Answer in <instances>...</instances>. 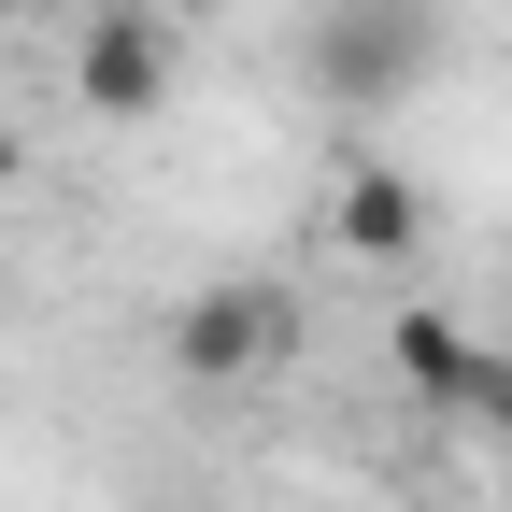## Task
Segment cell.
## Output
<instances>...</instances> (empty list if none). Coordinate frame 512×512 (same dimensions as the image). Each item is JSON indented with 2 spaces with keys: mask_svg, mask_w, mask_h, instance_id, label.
<instances>
[{
  "mask_svg": "<svg viewBox=\"0 0 512 512\" xmlns=\"http://www.w3.org/2000/svg\"><path fill=\"white\" fill-rule=\"evenodd\" d=\"M427 43H441L427 0H328V15H313V86L342 114H384V100L427 86Z\"/></svg>",
  "mask_w": 512,
  "mask_h": 512,
  "instance_id": "cell-1",
  "label": "cell"
},
{
  "mask_svg": "<svg viewBox=\"0 0 512 512\" xmlns=\"http://www.w3.org/2000/svg\"><path fill=\"white\" fill-rule=\"evenodd\" d=\"M285 342H299V299H285L271 271H242V285H200V299L171 313V370L200 384V399H228V384H256V370L285 356Z\"/></svg>",
  "mask_w": 512,
  "mask_h": 512,
  "instance_id": "cell-2",
  "label": "cell"
},
{
  "mask_svg": "<svg viewBox=\"0 0 512 512\" xmlns=\"http://www.w3.org/2000/svg\"><path fill=\"white\" fill-rule=\"evenodd\" d=\"M72 100L86 114H157L171 100V15H143V0H100L86 15V43H72Z\"/></svg>",
  "mask_w": 512,
  "mask_h": 512,
  "instance_id": "cell-3",
  "label": "cell"
},
{
  "mask_svg": "<svg viewBox=\"0 0 512 512\" xmlns=\"http://www.w3.org/2000/svg\"><path fill=\"white\" fill-rule=\"evenodd\" d=\"M328 242H342V256H370V271H399V256L427 242V185H413L399 157H356V171L328 185Z\"/></svg>",
  "mask_w": 512,
  "mask_h": 512,
  "instance_id": "cell-4",
  "label": "cell"
},
{
  "mask_svg": "<svg viewBox=\"0 0 512 512\" xmlns=\"http://www.w3.org/2000/svg\"><path fill=\"white\" fill-rule=\"evenodd\" d=\"M384 370H399L413 399H456V413H470V384H484V342L456 328V313H399V328H384Z\"/></svg>",
  "mask_w": 512,
  "mask_h": 512,
  "instance_id": "cell-5",
  "label": "cell"
},
{
  "mask_svg": "<svg viewBox=\"0 0 512 512\" xmlns=\"http://www.w3.org/2000/svg\"><path fill=\"white\" fill-rule=\"evenodd\" d=\"M470 413H484V441L512 456V342H484V384H470Z\"/></svg>",
  "mask_w": 512,
  "mask_h": 512,
  "instance_id": "cell-6",
  "label": "cell"
},
{
  "mask_svg": "<svg viewBox=\"0 0 512 512\" xmlns=\"http://www.w3.org/2000/svg\"><path fill=\"white\" fill-rule=\"evenodd\" d=\"M15 171H29V143H15V128H0V185H15Z\"/></svg>",
  "mask_w": 512,
  "mask_h": 512,
  "instance_id": "cell-7",
  "label": "cell"
},
{
  "mask_svg": "<svg viewBox=\"0 0 512 512\" xmlns=\"http://www.w3.org/2000/svg\"><path fill=\"white\" fill-rule=\"evenodd\" d=\"M0 15H15V0H0Z\"/></svg>",
  "mask_w": 512,
  "mask_h": 512,
  "instance_id": "cell-8",
  "label": "cell"
},
{
  "mask_svg": "<svg viewBox=\"0 0 512 512\" xmlns=\"http://www.w3.org/2000/svg\"><path fill=\"white\" fill-rule=\"evenodd\" d=\"M498 512H512V498H498Z\"/></svg>",
  "mask_w": 512,
  "mask_h": 512,
  "instance_id": "cell-9",
  "label": "cell"
}]
</instances>
